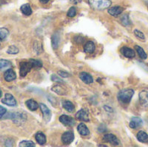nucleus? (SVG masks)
Returning <instances> with one entry per match:
<instances>
[{
  "instance_id": "1",
  "label": "nucleus",
  "mask_w": 148,
  "mask_h": 147,
  "mask_svg": "<svg viewBox=\"0 0 148 147\" xmlns=\"http://www.w3.org/2000/svg\"><path fill=\"white\" fill-rule=\"evenodd\" d=\"M134 94V91L133 89H124V90H121V92H119L118 100H119V101H121L124 104H128L131 101Z\"/></svg>"
},
{
  "instance_id": "2",
  "label": "nucleus",
  "mask_w": 148,
  "mask_h": 147,
  "mask_svg": "<svg viewBox=\"0 0 148 147\" xmlns=\"http://www.w3.org/2000/svg\"><path fill=\"white\" fill-rule=\"evenodd\" d=\"M88 3L95 10H104L111 5L110 0H88Z\"/></svg>"
},
{
  "instance_id": "3",
  "label": "nucleus",
  "mask_w": 148,
  "mask_h": 147,
  "mask_svg": "<svg viewBox=\"0 0 148 147\" xmlns=\"http://www.w3.org/2000/svg\"><path fill=\"white\" fill-rule=\"evenodd\" d=\"M33 68V65L30 62V61L29 62H20V68H19V72H20V76L24 77L27 75V74Z\"/></svg>"
},
{
  "instance_id": "4",
  "label": "nucleus",
  "mask_w": 148,
  "mask_h": 147,
  "mask_svg": "<svg viewBox=\"0 0 148 147\" xmlns=\"http://www.w3.org/2000/svg\"><path fill=\"white\" fill-rule=\"evenodd\" d=\"M2 101H3V104H6L7 106H10V107H14V106L16 105V99L10 94H4V98L3 99Z\"/></svg>"
},
{
  "instance_id": "5",
  "label": "nucleus",
  "mask_w": 148,
  "mask_h": 147,
  "mask_svg": "<svg viewBox=\"0 0 148 147\" xmlns=\"http://www.w3.org/2000/svg\"><path fill=\"white\" fill-rule=\"evenodd\" d=\"M75 139V135L73 132H66L62 136V141L64 145H69Z\"/></svg>"
},
{
  "instance_id": "6",
  "label": "nucleus",
  "mask_w": 148,
  "mask_h": 147,
  "mask_svg": "<svg viewBox=\"0 0 148 147\" xmlns=\"http://www.w3.org/2000/svg\"><path fill=\"white\" fill-rule=\"evenodd\" d=\"M103 140L105 142L110 143L113 146H119L120 145V141L119 139L116 138V136H114V134H106L103 137Z\"/></svg>"
},
{
  "instance_id": "7",
  "label": "nucleus",
  "mask_w": 148,
  "mask_h": 147,
  "mask_svg": "<svg viewBox=\"0 0 148 147\" xmlns=\"http://www.w3.org/2000/svg\"><path fill=\"white\" fill-rule=\"evenodd\" d=\"M59 120L61 123H62L63 125L65 126H73L75 123V120L69 116H67V115H62L60 116L59 118Z\"/></svg>"
},
{
  "instance_id": "8",
  "label": "nucleus",
  "mask_w": 148,
  "mask_h": 147,
  "mask_svg": "<svg viewBox=\"0 0 148 147\" xmlns=\"http://www.w3.org/2000/svg\"><path fill=\"white\" fill-rule=\"evenodd\" d=\"M79 78L86 84H91L93 83L94 81V79H93V76L88 74V73H86V72H82L80 75H79Z\"/></svg>"
},
{
  "instance_id": "9",
  "label": "nucleus",
  "mask_w": 148,
  "mask_h": 147,
  "mask_svg": "<svg viewBox=\"0 0 148 147\" xmlns=\"http://www.w3.org/2000/svg\"><path fill=\"white\" fill-rule=\"evenodd\" d=\"M121 53L127 58H134L135 56L134 50H133L128 47H122L121 49Z\"/></svg>"
},
{
  "instance_id": "10",
  "label": "nucleus",
  "mask_w": 148,
  "mask_h": 147,
  "mask_svg": "<svg viewBox=\"0 0 148 147\" xmlns=\"http://www.w3.org/2000/svg\"><path fill=\"white\" fill-rule=\"evenodd\" d=\"M75 118H76L77 120H82V121H85V122L89 121L88 113L85 110H83V109H82V110H80L79 112L76 113Z\"/></svg>"
},
{
  "instance_id": "11",
  "label": "nucleus",
  "mask_w": 148,
  "mask_h": 147,
  "mask_svg": "<svg viewBox=\"0 0 148 147\" xmlns=\"http://www.w3.org/2000/svg\"><path fill=\"white\" fill-rule=\"evenodd\" d=\"M39 107H40V108H41V110H42V112L44 120H45L47 122L49 121V120H50V118H51V112H50V110H49L44 104H42V103L40 104Z\"/></svg>"
},
{
  "instance_id": "12",
  "label": "nucleus",
  "mask_w": 148,
  "mask_h": 147,
  "mask_svg": "<svg viewBox=\"0 0 148 147\" xmlns=\"http://www.w3.org/2000/svg\"><path fill=\"white\" fill-rule=\"evenodd\" d=\"M142 125H143V120L140 118H139V117H134V118H132V120L130 121V124H129L130 127L133 128V129L139 128Z\"/></svg>"
},
{
  "instance_id": "13",
  "label": "nucleus",
  "mask_w": 148,
  "mask_h": 147,
  "mask_svg": "<svg viewBox=\"0 0 148 147\" xmlns=\"http://www.w3.org/2000/svg\"><path fill=\"white\" fill-rule=\"evenodd\" d=\"M124 9L121 6H113L108 9V13L113 16H117L123 12Z\"/></svg>"
},
{
  "instance_id": "14",
  "label": "nucleus",
  "mask_w": 148,
  "mask_h": 147,
  "mask_svg": "<svg viewBox=\"0 0 148 147\" xmlns=\"http://www.w3.org/2000/svg\"><path fill=\"white\" fill-rule=\"evenodd\" d=\"M61 42V36L59 32H56L51 38V43H52V47L53 49H57L58 46L60 45Z\"/></svg>"
},
{
  "instance_id": "15",
  "label": "nucleus",
  "mask_w": 148,
  "mask_h": 147,
  "mask_svg": "<svg viewBox=\"0 0 148 147\" xmlns=\"http://www.w3.org/2000/svg\"><path fill=\"white\" fill-rule=\"evenodd\" d=\"M16 73H15V71L13 69H8L3 75L4 80L6 81H8V82H10V81H14L16 79Z\"/></svg>"
},
{
  "instance_id": "16",
  "label": "nucleus",
  "mask_w": 148,
  "mask_h": 147,
  "mask_svg": "<svg viewBox=\"0 0 148 147\" xmlns=\"http://www.w3.org/2000/svg\"><path fill=\"white\" fill-rule=\"evenodd\" d=\"M7 119H11L12 120H14V121L16 123V122H23L25 120L24 118H23V116L20 114V113H10L8 114V116H6Z\"/></svg>"
},
{
  "instance_id": "17",
  "label": "nucleus",
  "mask_w": 148,
  "mask_h": 147,
  "mask_svg": "<svg viewBox=\"0 0 148 147\" xmlns=\"http://www.w3.org/2000/svg\"><path fill=\"white\" fill-rule=\"evenodd\" d=\"M77 130H78V133H80V135H82V136H88V135H89V133H90V132H89L88 126H87L85 124H83V123H81V124L78 126Z\"/></svg>"
},
{
  "instance_id": "18",
  "label": "nucleus",
  "mask_w": 148,
  "mask_h": 147,
  "mask_svg": "<svg viewBox=\"0 0 148 147\" xmlns=\"http://www.w3.org/2000/svg\"><path fill=\"white\" fill-rule=\"evenodd\" d=\"M95 45L93 42L88 41L85 43V45H84V52L85 53L92 54L95 52Z\"/></svg>"
},
{
  "instance_id": "19",
  "label": "nucleus",
  "mask_w": 148,
  "mask_h": 147,
  "mask_svg": "<svg viewBox=\"0 0 148 147\" xmlns=\"http://www.w3.org/2000/svg\"><path fill=\"white\" fill-rule=\"evenodd\" d=\"M62 107L69 113H73L75 111V105L69 101H62Z\"/></svg>"
},
{
  "instance_id": "20",
  "label": "nucleus",
  "mask_w": 148,
  "mask_h": 147,
  "mask_svg": "<svg viewBox=\"0 0 148 147\" xmlns=\"http://www.w3.org/2000/svg\"><path fill=\"white\" fill-rule=\"evenodd\" d=\"M25 105H26V107L30 111H36L38 108V107H39V105L37 104V102L36 101H34V100H29V101H27L25 102Z\"/></svg>"
},
{
  "instance_id": "21",
  "label": "nucleus",
  "mask_w": 148,
  "mask_h": 147,
  "mask_svg": "<svg viewBox=\"0 0 148 147\" xmlns=\"http://www.w3.org/2000/svg\"><path fill=\"white\" fill-rule=\"evenodd\" d=\"M137 139L140 142L142 143H147L148 142V134L147 133L143 132V131H140L137 133Z\"/></svg>"
},
{
  "instance_id": "22",
  "label": "nucleus",
  "mask_w": 148,
  "mask_h": 147,
  "mask_svg": "<svg viewBox=\"0 0 148 147\" xmlns=\"http://www.w3.org/2000/svg\"><path fill=\"white\" fill-rule=\"evenodd\" d=\"M36 142L39 144V145H41V146H42V145H44L45 143H46V136L42 133H41V132H39V133H37L36 134Z\"/></svg>"
},
{
  "instance_id": "23",
  "label": "nucleus",
  "mask_w": 148,
  "mask_h": 147,
  "mask_svg": "<svg viewBox=\"0 0 148 147\" xmlns=\"http://www.w3.org/2000/svg\"><path fill=\"white\" fill-rule=\"evenodd\" d=\"M21 11L25 16H30L32 14V10H31V8H30V6H29V3L23 4L21 6Z\"/></svg>"
},
{
  "instance_id": "24",
  "label": "nucleus",
  "mask_w": 148,
  "mask_h": 147,
  "mask_svg": "<svg viewBox=\"0 0 148 147\" xmlns=\"http://www.w3.org/2000/svg\"><path fill=\"white\" fill-rule=\"evenodd\" d=\"M135 49H136V52L138 53V55H140V57L141 59L145 60V59L147 58V53L145 52V50H144L141 47H140V46H138V45H135Z\"/></svg>"
},
{
  "instance_id": "25",
  "label": "nucleus",
  "mask_w": 148,
  "mask_h": 147,
  "mask_svg": "<svg viewBox=\"0 0 148 147\" xmlns=\"http://www.w3.org/2000/svg\"><path fill=\"white\" fill-rule=\"evenodd\" d=\"M140 101L142 104H145L148 101V92L147 91H142L139 94Z\"/></svg>"
},
{
  "instance_id": "26",
  "label": "nucleus",
  "mask_w": 148,
  "mask_h": 147,
  "mask_svg": "<svg viewBox=\"0 0 148 147\" xmlns=\"http://www.w3.org/2000/svg\"><path fill=\"white\" fill-rule=\"evenodd\" d=\"M9 67H11V62L8 60H0V70L7 68Z\"/></svg>"
},
{
  "instance_id": "27",
  "label": "nucleus",
  "mask_w": 148,
  "mask_h": 147,
  "mask_svg": "<svg viewBox=\"0 0 148 147\" xmlns=\"http://www.w3.org/2000/svg\"><path fill=\"white\" fill-rule=\"evenodd\" d=\"M121 22L124 26H130L131 25V21L128 17L127 15H124L121 18Z\"/></svg>"
},
{
  "instance_id": "28",
  "label": "nucleus",
  "mask_w": 148,
  "mask_h": 147,
  "mask_svg": "<svg viewBox=\"0 0 148 147\" xmlns=\"http://www.w3.org/2000/svg\"><path fill=\"white\" fill-rule=\"evenodd\" d=\"M19 146L21 147H35V144L30 140H23L19 143Z\"/></svg>"
},
{
  "instance_id": "29",
  "label": "nucleus",
  "mask_w": 148,
  "mask_h": 147,
  "mask_svg": "<svg viewBox=\"0 0 148 147\" xmlns=\"http://www.w3.org/2000/svg\"><path fill=\"white\" fill-rule=\"evenodd\" d=\"M9 35V30L5 28H0V40H4Z\"/></svg>"
},
{
  "instance_id": "30",
  "label": "nucleus",
  "mask_w": 148,
  "mask_h": 147,
  "mask_svg": "<svg viewBox=\"0 0 148 147\" xmlns=\"http://www.w3.org/2000/svg\"><path fill=\"white\" fill-rule=\"evenodd\" d=\"M18 52H19V49H18L16 46H14V45L10 46V47L8 48V49H7V53L10 54V55H16V54H17Z\"/></svg>"
},
{
  "instance_id": "31",
  "label": "nucleus",
  "mask_w": 148,
  "mask_h": 147,
  "mask_svg": "<svg viewBox=\"0 0 148 147\" xmlns=\"http://www.w3.org/2000/svg\"><path fill=\"white\" fill-rule=\"evenodd\" d=\"M29 61H30V62L32 63L33 68H42V62H41L40 60L30 59Z\"/></svg>"
},
{
  "instance_id": "32",
  "label": "nucleus",
  "mask_w": 148,
  "mask_h": 147,
  "mask_svg": "<svg viewBox=\"0 0 148 147\" xmlns=\"http://www.w3.org/2000/svg\"><path fill=\"white\" fill-rule=\"evenodd\" d=\"M134 35H135V36H136L137 38H139L140 40L145 41V36H144V34H143L141 31H140V30H138V29H134Z\"/></svg>"
},
{
  "instance_id": "33",
  "label": "nucleus",
  "mask_w": 148,
  "mask_h": 147,
  "mask_svg": "<svg viewBox=\"0 0 148 147\" xmlns=\"http://www.w3.org/2000/svg\"><path fill=\"white\" fill-rule=\"evenodd\" d=\"M67 15H68V16H69V17H74V16H75V15H76V9H75V7H71V8L69 10Z\"/></svg>"
},
{
  "instance_id": "34",
  "label": "nucleus",
  "mask_w": 148,
  "mask_h": 147,
  "mask_svg": "<svg viewBox=\"0 0 148 147\" xmlns=\"http://www.w3.org/2000/svg\"><path fill=\"white\" fill-rule=\"evenodd\" d=\"M58 74H59V75H60V76L64 77V78H67V77H69V73H67V72H65V71H62V70L58 71Z\"/></svg>"
},
{
  "instance_id": "35",
  "label": "nucleus",
  "mask_w": 148,
  "mask_h": 147,
  "mask_svg": "<svg viewBox=\"0 0 148 147\" xmlns=\"http://www.w3.org/2000/svg\"><path fill=\"white\" fill-rule=\"evenodd\" d=\"M6 113V109L3 107H2V106H0V120L3 117V115Z\"/></svg>"
},
{
  "instance_id": "36",
  "label": "nucleus",
  "mask_w": 148,
  "mask_h": 147,
  "mask_svg": "<svg viewBox=\"0 0 148 147\" xmlns=\"http://www.w3.org/2000/svg\"><path fill=\"white\" fill-rule=\"evenodd\" d=\"M75 41L77 42V43H82L84 42V38L82 37V36H75Z\"/></svg>"
},
{
  "instance_id": "37",
  "label": "nucleus",
  "mask_w": 148,
  "mask_h": 147,
  "mask_svg": "<svg viewBox=\"0 0 148 147\" xmlns=\"http://www.w3.org/2000/svg\"><path fill=\"white\" fill-rule=\"evenodd\" d=\"M51 80L53 81H57V82H62V79H60V78H58L56 75H53L52 76H51Z\"/></svg>"
},
{
  "instance_id": "38",
  "label": "nucleus",
  "mask_w": 148,
  "mask_h": 147,
  "mask_svg": "<svg viewBox=\"0 0 148 147\" xmlns=\"http://www.w3.org/2000/svg\"><path fill=\"white\" fill-rule=\"evenodd\" d=\"M104 109H105L106 111H108V112H110V113L113 112V109H112L110 107H108V106H104Z\"/></svg>"
},
{
  "instance_id": "39",
  "label": "nucleus",
  "mask_w": 148,
  "mask_h": 147,
  "mask_svg": "<svg viewBox=\"0 0 148 147\" xmlns=\"http://www.w3.org/2000/svg\"><path fill=\"white\" fill-rule=\"evenodd\" d=\"M42 3H47L49 0H39Z\"/></svg>"
},
{
  "instance_id": "40",
  "label": "nucleus",
  "mask_w": 148,
  "mask_h": 147,
  "mask_svg": "<svg viewBox=\"0 0 148 147\" xmlns=\"http://www.w3.org/2000/svg\"><path fill=\"white\" fill-rule=\"evenodd\" d=\"M2 97V90L0 89V98Z\"/></svg>"
}]
</instances>
